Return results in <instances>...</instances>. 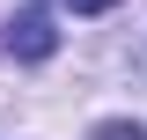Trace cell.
<instances>
[{
    "label": "cell",
    "instance_id": "cell-1",
    "mask_svg": "<svg viewBox=\"0 0 147 140\" xmlns=\"http://www.w3.org/2000/svg\"><path fill=\"white\" fill-rule=\"evenodd\" d=\"M7 52H15V59H52V52H59V30L30 7V15H15V22H7Z\"/></svg>",
    "mask_w": 147,
    "mask_h": 140
},
{
    "label": "cell",
    "instance_id": "cell-2",
    "mask_svg": "<svg viewBox=\"0 0 147 140\" xmlns=\"http://www.w3.org/2000/svg\"><path fill=\"white\" fill-rule=\"evenodd\" d=\"M96 140H140V125H96Z\"/></svg>",
    "mask_w": 147,
    "mask_h": 140
},
{
    "label": "cell",
    "instance_id": "cell-3",
    "mask_svg": "<svg viewBox=\"0 0 147 140\" xmlns=\"http://www.w3.org/2000/svg\"><path fill=\"white\" fill-rule=\"evenodd\" d=\"M74 15H103V7H118V0H66Z\"/></svg>",
    "mask_w": 147,
    "mask_h": 140
}]
</instances>
